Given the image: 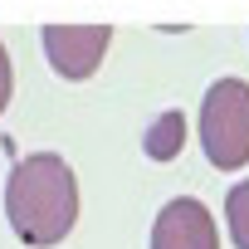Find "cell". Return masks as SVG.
<instances>
[{
    "mask_svg": "<svg viewBox=\"0 0 249 249\" xmlns=\"http://www.w3.org/2000/svg\"><path fill=\"white\" fill-rule=\"evenodd\" d=\"M225 225H230L234 249H249V176L230 186V196H225Z\"/></svg>",
    "mask_w": 249,
    "mask_h": 249,
    "instance_id": "6",
    "label": "cell"
},
{
    "mask_svg": "<svg viewBox=\"0 0 249 249\" xmlns=\"http://www.w3.org/2000/svg\"><path fill=\"white\" fill-rule=\"evenodd\" d=\"M39 39H44V59L54 64V73H64L69 83H83L107 59L112 30L107 25H44Z\"/></svg>",
    "mask_w": 249,
    "mask_h": 249,
    "instance_id": "3",
    "label": "cell"
},
{
    "mask_svg": "<svg viewBox=\"0 0 249 249\" xmlns=\"http://www.w3.org/2000/svg\"><path fill=\"white\" fill-rule=\"evenodd\" d=\"M5 220L20 244L54 249L78 225V181L59 152H30L5 176Z\"/></svg>",
    "mask_w": 249,
    "mask_h": 249,
    "instance_id": "1",
    "label": "cell"
},
{
    "mask_svg": "<svg viewBox=\"0 0 249 249\" xmlns=\"http://www.w3.org/2000/svg\"><path fill=\"white\" fill-rule=\"evenodd\" d=\"M152 249H220V230L200 200L176 196L161 205V215L152 225Z\"/></svg>",
    "mask_w": 249,
    "mask_h": 249,
    "instance_id": "4",
    "label": "cell"
},
{
    "mask_svg": "<svg viewBox=\"0 0 249 249\" xmlns=\"http://www.w3.org/2000/svg\"><path fill=\"white\" fill-rule=\"evenodd\" d=\"M142 147H147L152 161H171V157H181V147H186V117H181L176 107H171V112H157V122L147 127Z\"/></svg>",
    "mask_w": 249,
    "mask_h": 249,
    "instance_id": "5",
    "label": "cell"
},
{
    "mask_svg": "<svg viewBox=\"0 0 249 249\" xmlns=\"http://www.w3.org/2000/svg\"><path fill=\"white\" fill-rule=\"evenodd\" d=\"M10 93H15V69H10V54L0 44V112L10 107Z\"/></svg>",
    "mask_w": 249,
    "mask_h": 249,
    "instance_id": "7",
    "label": "cell"
},
{
    "mask_svg": "<svg viewBox=\"0 0 249 249\" xmlns=\"http://www.w3.org/2000/svg\"><path fill=\"white\" fill-rule=\"evenodd\" d=\"M200 147L210 166L239 171L249 166V83L244 78H215L200 98Z\"/></svg>",
    "mask_w": 249,
    "mask_h": 249,
    "instance_id": "2",
    "label": "cell"
}]
</instances>
